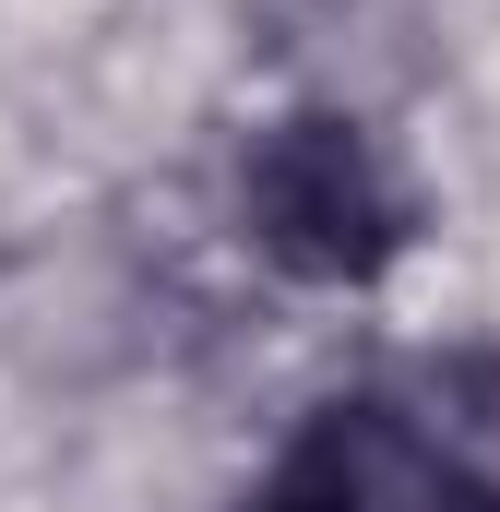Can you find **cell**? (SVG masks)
I'll use <instances>...</instances> for the list:
<instances>
[{
	"label": "cell",
	"instance_id": "cell-1",
	"mask_svg": "<svg viewBox=\"0 0 500 512\" xmlns=\"http://www.w3.org/2000/svg\"><path fill=\"white\" fill-rule=\"evenodd\" d=\"M239 239L286 286H381L417 239V191L346 108H286L239 143Z\"/></svg>",
	"mask_w": 500,
	"mask_h": 512
},
{
	"label": "cell",
	"instance_id": "cell-2",
	"mask_svg": "<svg viewBox=\"0 0 500 512\" xmlns=\"http://www.w3.org/2000/svg\"><path fill=\"white\" fill-rule=\"evenodd\" d=\"M405 453H417V441L393 429V405H322V417L239 489V512H393Z\"/></svg>",
	"mask_w": 500,
	"mask_h": 512
},
{
	"label": "cell",
	"instance_id": "cell-3",
	"mask_svg": "<svg viewBox=\"0 0 500 512\" xmlns=\"http://www.w3.org/2000/svg\"><path fill=\"white\" fill-rule=\"evenodd\" d=\"M393 512H500V477H489V465H465V453H429V441H417Z\"/></svg>",
	"mask_w": 500,
	"mask_h": 512
}]
</instances>
